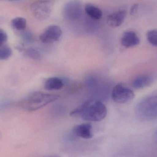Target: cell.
<instances>
[{
    "mask_svg": "<svg viewBox=\"0 0 157 157\" xmlns=\"http://www.w3.org/2000/svg\"><path fill=\"white\" fill-rule=\"evenodd\" d=\"M70 114L71 116H79L85 121H100L107 116V109L101 101L88 100L71 112Z\"/></svg>",
    "mask_w": 157,
    "mask_h": 157,
    "instance_id": "cell-1",
    "label": "cell"
},
{
    "mask_svg": "<svg viewBox=\"0 0 157 157\" xmlns=\"http://www.w3.org/2000/svg\"><path fill=\"white\" fill-rule=\"evenodd\" d=\"M59 95L35 91L17 103L18 107L28 111H35L59 98Z\"/></svg>",
    "mask_w": 157,
    "mask_h": 157,
    "instance_id": "cell-2",
    "label": "cell"
},
{
    "mask_svg": "<svg viewBox=\"0 0 157 157\" xmlns=\"http://www.w3.org/2000/svg\"><path fill=\"white\" fill-rule=\"evenodd\" d=\"M136 117L142 121H152L157 118V95L140 101L135 109Z\"/></svg>",
    "mask_w": 157,
    "mask_h": 157,
    "instance_id": "cell-3",
    "label": "cell"
},
{
    "mask_svg": "<svg viewBox=\"0 0 157 157\" xmlns=\"http://www.w3.org/2000/svg\"><path fill=\"white\" fill-rule=\"evenodd\" d=\"M30 10L38 20L43 21L48 18L52 10V4L47 1H39L32 4Z\"/></svg>",
    "mask_w": 157,
    "mask_h": 157,
    "instance_id": "cell-4",
    "label": "cell"
},
{
    "mask_svg": "<svg viewBox=\"0 0 157 157\" xmlns=\"http://www.w3.org/2000/svg\"><path fill=\"white\" fill-rule=\"evenodd\" d=\"M112 98L116 103H127L134 98V92L130 89L120 83L116 85L113 89Z\"/></svg>",
    "mask_w": 157,
    "mask_h": 157,
    "instance_id": "cell-5",
    "label": "cell"
},
{
    "mask_svg": "<svg viewBox=\"0 0 157 157\" xmlns=\"http://www.w3.org/2000/svg\"><path fill=\"white\" fill-rule=\"evenodd\" d=\"M82 14V5L79 0H72L66 4L63 8V16L67 20L78 19Z\"/></svg>",
    "mask_w": 157,
    "mask_h": 157,
    "instance_id": "cell-6",
    "label": "cell"
},
{
    "mask_svg": "<svg viewBox=\"0 0 157 157\" xmlns=\"http://www.w3.org/2000/svg\"><path fill=\"white\" fill-rule=\"evenodd\" d=\"M62 35L60 28L56 25H52L47 27L40 36V40L42 43L50 44L58 41Z\"/></svg>",
    "mask_w": 157,
    "mask_h": 157,
    "instance_id": "cell-7",
    "label": "cell"
},
{
    "mask_svg": "<svg viewBox=\"0 0 157 157\" xmlns=\"http://www.w3.org/2000/svg\"><path fill=\"white\" fill-rule=\"evenodd\" d=\"M127 15L126 10H118L114 12L108 17L107 24L111 28H117L123 23Z\"/></svg>",
    "mask_w": 157,
    "mask_h": 157,
    "instance_id": "cell-8",
    "label": "cell"
},
{
    "mask_svg": "<svg viewBox=\"0 0 157 157\" xmlns=\"http://www.w3.org/2000/svg\"><path fill=\"white\" fill-rule=\"evenodd\" d=\"M140 38L136 33L130 30L124 32L121 39L122 45L126 48L137 46L140 43Z\"/></svg>",
    "mask_w": 157,
    "mask_h": 157,
    "instance_id": "cell-9",
    "label": "cell"
},
{
    "mask_svg": "<svg viewBox=\"0 0 157 157\" xmlns=\"http://www.w3.org/2000/svg\"><path fill=\"white\" fill-rule=\"evenodd\" d=\"M92 126L90 124H83L76 125L73 129L76 136L85 139H89L93 137Z\"/></svg>",
    "mask_w": 157,
    "mask_h": 157,
    "instance_id": "cell-10",
    "label": "cell"
},
{
    "mask_svg": "<svg viewBox=\"0 0 157 157\" xmlns=\"http://www.w3.org/2000/svg\"><path fill=\"white\" fill-rule=\"evenodd\" d=\"M153 81L154 78L151 75H140L134 79L132 85L135 88L141 89L151 85Z\"/></svg>",
    "mask_w": 157,
    "mask_h": 157,
    "instance_id": "cell-11",
    "label": "cell"
},
{
    "mask_svg": "<svg viewBox=\"0 0 157 157\" xmlns=\"http://www.w3.org/2000/svg\"><path fill=\"white\" fill-rule=\"evenodd\" d=\"M63 86V81L58 77H51L47 79L44 84L45 89L48 90H59Z\"/></svg>",
    "mask_w": 157,
    "mask_h": 157,
    "instance_id": "cell-12",
    "label": "cell"
},
{
    "mask_svg": "<svg viewBox=\"0 0 157 157\" xmlns=\"http://www.w3.org/2000/svg\"><path fill=\"white\" fill-rule=\"evenodd\" d=\"M85 11L90 17L95 20H98L102 17V13L101 10L91 4H87L86 6Z\"/></svg>",
    "mask_w": 157,
    "mask_h": 157,
    "instance_id": "cell-13",
    "label": "cell"
},
{
    "mask_svg": "<svg viewBox=\"0 0 157 157\" xmlns=\"http://www.w3.org/2000/svg\"><path fill=\"white\" fill-rule=\"evenodd\" d=\"M12 25L17 30L22 31L26 27V20L23 17H15L12 20Z\"/></svg>",
    "mask_w": 157,
    "mask_h": 157,
    "instance_id": "cell-14",
    "label": "cell"
},
{
    "mask_svg": "<svg viewBox=\"0 0 157 157\" xmlns=\"http://www.w3.org/2000/svg\"><path fill=\"white\" fill-rule=\"evenodd\" d=\"M13 52L11 48L7 46L0 47V60L7 59L12 56Z\"/></svg>",
    "mask_w": 157,
    "mask_h": 157,
    "instance_id": "cell-15",
    "label": "cell"
},
{
    "mask_svg": "<svg viewBox=\"0 0 157 157\" xmlns=\"http://www.w3.org/2000/svg\"><path fill=\"white\" fill-rule=\"evenodd\" d=\"M25 54L28 57L35 60H40L41 59L40 52L34 48H30L26 50Z\"/></svg>",
    "mask_w": 157,
    "mask_h": 157,
    "instance_id": "cell-16",
    "label": "cell"
},
{
    "mask_svg": "<svg viewBox=\"0 0 157 157\" xmlns=\"http://www.w3.org/2000/svg\"><path fill=\"white\" fill-rule=\"evenodd\" d=\"M147 37L151 45L157 47V29L149 30L147 34Z\"/></svg>",
    "mask_w": 157,
    "mask_h": 157,
    "instance_id": "cell-17",
    "label": "cell"
},
{
    "mask_svg": "<svg viewBox=\"0 0 157 157\" xmlns=\"http://www.w3.org/2000/svg\"><path fill=\"white\" fill-rule=\"evenodd\" d=\"M7 40V34L3 30L0 29V47L3 46Z\"/></svg>",
    "mask_w": 157,
    "mask_h": 157,
    "instance_id": "cell-18",
    "label": "cell"
},
{
    "mask_svg": "<svg viewBox=\"0 0 157 157\" xmlns=\"http://www.w3.org/2000/svg\"><path fill=\"white\" fill-rule=\"evenodd\" d=\"M138 8V4H134L131 7V9H130V14L132 15L135 14L136 12H137Z\"/></svg>",
    "mask_w": 157,
    "mask_h": 157,
    "instance_id": "cell-19",
    "label": "cell"
},
{
    "mask_svg": "<svg viewBox=\"0 0 157 157\" xmlns=\"http://www.w3.org/2000/svg\"><path fill=\"white\" fill-rule=\"evenodd\" d=\"M24 38L25 39V40H29L31 39V35L29 33H25L24 35Z\"/></svg>",
    "mask_w": 157,
    "mask_h": 157,
    "instance_id": "cell-20",
    "label": "cell"
},
{
    "mask_svg": "<svg viewBox=\"0 0 157 157\" xmlns=\"http://www.w3.org/2000/svg\"><path fill=\"white\" fill-rule=\"evenodd\" d=\"M154 140H155V143L157 144V131L156 132L155 136H154Z\"/></svg>",
    "mask_w": 157,
    "mask_h": 157,
    "instance_id": "cell-21",
    "label": "cell"
},
{
    "mask_svg": "<svg viewBox=\"0 0 157 157\" xmlns=\"http://www.w3.org/2000/svg\"><path fill=\"white\" fill-rule=\"evenodd\" d=\"M1 1H4V0H0ZM8 1H17V0H8Z\"/></svg>",
    "mask_w": 157,
    "mask_h": 157,
    "instance_id": "cell-22",
    "label": "cell"
},
{
    "mask_svg": "<svg viewBox=\"0 0 157 157\" xmlns=\"http://www.w3.org/2000/svg\"><path fill=\"white\" fill-rule=\"evenodd\" d=\"M51 157H60L58 156H52Z\"/></svg>",
    "mask_w": 157,
    "mask_h": 157,
    "instance_id": "cell-23",
    "label": "cell"
}]
</instances>
